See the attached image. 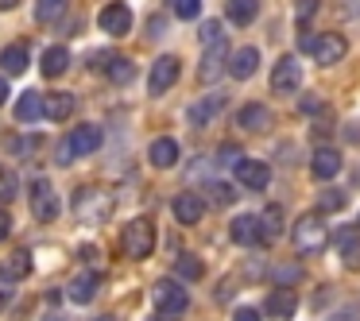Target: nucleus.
<instances>
[{"instance_id":"1","label":"nucleus","mask_w":360,"mask_h":321,"mask_svg":"<svg viewBox=\"0 0 360 321\" xmlns=\"http://www.w3.org/2000/svg\"><path fill=\"white\" fill-rule=\"evenodd\" d=\"M112 205H117V197L105 186H82L78 194H74V217H78L82 225H105V221L112 217Z\"/></svg>"},{"instance_id":"2","label":"nucleus","mask_w":360,"mask_h":321,"mask_svg":"<svg viewBox=\"0 0 360 321\" xmlns=\"http://www.w3.org/2000/svg\"><path fill=\"white\" fill-rule=\"evenodd\" d=\"M151 302H155V313L163 321H179V317H186V310H190L186 287H179L174 279H159L155 290H151Z\"/></svg>"},{"instance_id":"3","label":"nucleus","mask_w":360,"mask_h":321,"mask_svg":"<svg viewBox=\"0 0 360 321\" xmlns=\"http://www.w3.org/2000/svg\"><path fill=\"white\" fill-rule=\"evenodd\" d=\"M120 244H124V251H128L132 259H148L151 251H155V221H148V217L128 221Z\"/></svg>"},{"instance_id":"4","label":"nucleus","mask_w":360,"mask_h":321,"mask_svg":"<svg viewBox=\"0 0 360 321\" xmlns=\"http://www.w3.org/2000/svg\"><path fill=\"white\" fill-rule=\"evenodd\" d=\"M295 248L298 251H321L326 248V240H329V228H326V221L318 217V213H302V217L295 221Z\"/></svg>"},{"instance_id":"5","label":"nucleus","mask_w":360,"mask_h":321,"mask_svg":"<svg viewBox=\"0 0 360 321\" xmlns=\"http://www.w3.org/2000/svg\"><path fill=\"white\" fill-rule=\"evenodd\" d=\"M27 202H32L35 221H55L58 209H63L55 186H51V178H32V186H27Z\"/></svg>"},{"instance_id":"6","label":"nucleus","mask_w":360,"mask_h":321,"mask_svg":"<svg viewBox=\"0 0 360 321\" xmlns=\"http://www.w3.org/2000/svg\"><path fill=\"white\" fill-rule=\"evenodd\" d=\"M314 63L318 66H337L345 55H349V39L341 32H326V35H314V47H310Z\"/></svg>"},{"instance_id":"7","label":"nucleus","mask_w":360,"mask_h":321,"mask_svg":"<svg viewBox=\"0 0 360 321\" xmlns=\"http://www.w3.org/2000/svg\"><path fill=\"white\" fill-rule=\"evenodd\" d=\"M298 86H302V63L295 55H283L279 66L271 70V89L279 97H290V93H298Z\"/></svg>"},{"instance_id":"8","label":"nucleus","mask_w":360,"mask_h":321,"mask_svg":"<svg viewBox=\"0 0 360 321\" xmlns=\"http://www.w3.org/2000/svg\"><path fill=\"white\" fill-rule=\"evenodd\" d=\"M179 74H182V63L174 55H163L155 58V66H151V78H148V89L151 97H163L171 86H179Z\"/></svg>"},{"instance_id":"9","label":"nucleus","mask_w":360,"mask_h":321,"mask_svg":"<svg viewBox=\"0 0 360 321\" xmlns=\"http://www.w3.org/2000/svg\"><path fill=\"white\" fill-rule=\"evenodd\" d=\"M233 174H236V182H240L244 190H252V194L267 190V182H271V166L259 163V159H236Z\"/></svg>"},{"instance_id":"10","label":"nucleus","mask_w":360,"mask_h":321,"mask_svg":"<svg viewBox=\"0 0 360 321\" xmlns=\"http://www.w3.org/2000/svg\"><path fill=\"white\" fill-rule=\"evenodd\" d=\"M229 236H233V244H240V248H264V244H267L256 213H240V217H233Z\"/></svg>"},{"instance_id":"11","label":"nucleus","mask_w":360,"mask_h":321,"mask_svg":"<svg viewBox=\"0 0 360 321\" xmlns=\"http://www.w3.org/2000/svg\"><path fill=\"white\" fill-rule=\"evenodd\" d=\"M97 24H101V32H109V35H128L132 32V8H128L124 0H112V4L101 8Z\"/></svg>"},{"instance_id":"12","label":"nucleus","mask_w":360,"mask_h":321,"mask_svg":"<svg viewBox=\"0 0 360 321\" xmlns=\"http://www.w3.org/2000/svg\"><path fill=\"white\" fill-rule=\"evenodd\" d=\"M171 209H174V217H179L182 225H198V221L205 217V197L194 194V190H186V194H179L171 202Z\"/></svg>"},{"instance_id":"13","label":"nucleus","mask_w":360,"mask_h":321,"mask_svg":"<svg viewBox=\"0 0 360 321\" xmlns=\"http://www.w3.org/2000/svg\"><path fill=\"white\" fill-rule=\"evenodd\" d=\"M66 148H70V155H94L97 148H101V132H97L94 124H78L70 132V140H66Z\"/></svg>"},{"instance_id":"14","label":"nucleus","mask_w":360,"mask_h":321,"mask_svg":"<svg viewBox=\"0 0 360 321\" xmlns=\"http://www.w3.org/2000/svg\"><path fill=\"white\" fill-rule=\"evenodd\" d=\"M221 109H225V93H210V97H202L198 105H190V109H186V120H190L194 128H205Z\"/></svg>"},{"instance_id":"15","label":"nucleus","mask_w":360,"mask_h":321,"mask_svg":"<svg viewBox=\"0 0 360 321\" xmlns=\"http://www.w3.org/2000/svg\"><path fill=\"white\" fill-rule=\"evenodd\" d=\"M333 244H337L341 263L356 271V267H360V228H341V232L333 236Z\"/></svg>"},{"instance_id":"16","label":"nucleus","mask_w":360,"mask_h":321,"mask_svg":"<svg viewBox=\"0 0 360 321\" xmlns=\"http://www.w3.org/2000/svg\"><path fill=\"white\" fill-rule=\"evenodd\" d=\"M256 70H259V51L256 47H240V51L229 55V74H233L236 81H248Z\"/></svg>"},{"instance_id":"17","label":"nucleus","mask_w":360,"mask_h":321,"mask_svg":"<svg viewBox=\"0 0 360 321\" xmlns=\"http://www.w3.org/2000/svg\"><path fill=\"white\" fill-rule=\"evenodd\" d=\"M236 128H240V132H267V128H271V112H267V105H259V101L244 105L240 117H236Z\"/></svg>"},{"instance_id":"18","label":"nucleus","mask_w":360,"mask_h":321,"mask_svg":"<svg viewBox=\"0 0 360 321\" xmlns=\"http://www.w3.org/2000/svg\"><path fill=\"white\" fill-rule=\"evenodd\" d=\"M148 159H151V166L167 171V166H174V163H179V143H174L171 136H159V140H151Z\"/></svg>"},{"instance_id":"19","label":"nucleus","mask_w":360,"mask_h":321,"mask_svg":"<svg viewBox=\"0 0 360 321\" xmlns=\"http://www.w3.org/2000/svg\"><path fill=\"white\" fill-rule=\"evenodd\" d=\"M310 171H314V178H333V174L341 171V151L337 148H318L310 155Z\"/></svg>"},{"instance_id":"20","label":"nucleus","mask_w":360,"mask_h":321,"mask_svg":"<svg viewBox=\"0 0 360 321\" xmlns=\"http://www.w3.org/2000/svg\"><path fill=\"white\" fill-rule=\"evenodd\" d=\"M39 70H43V78H63V74L70 70V51L66 47H47L43 58H39Z\"/></svg>"},{"instance_id":"21","label":"nucleus","mask_w":360,"mask_h":321,"mask_svg":"<svg viewBox=\"0 0 360 321\" xmlns=\"http://www.w3.org/2000/svg\"><path fill=\"white\" fill-rule=\"evenodd\" d=\"M298 310V298L290 294V290H275L271 298H267V317L271 321H290Z\"/></svg>"},{"instance_id":"22","label":"nucleus","mask_w":360,"mask_h":321,"mask_svg":"<svg viewBox=\"0 0 360 321\" xmlns=\"http://www.w3.org/2000/svg\"><path fill=\"white\" fill-rule=\"evenodd\" d=\"M259 16V0H229L225 4V20L236 27H248Z\"/></svg>"},{"instance_id":"23","label":"nucleus","mask_w":360,"mask_h":321,"mask_svg":"<svg viewBox=\"0 0 360 321\" xmlns=\"http://www.w3.org/2000/svg\"><path fill=\"white\" fill-rule=\"evenodd\" d=\"M70 112H74L70 93H43V120H58V124H63Z\"/></svg>"},{"instance_id":"24","label":"nucleus","mask_w":360,"mask_h":321,"mask_svg":"<svg viewBox=\"0 0 360 321\" xmlns=\"http://www.w3.org/2000/svg\"><path fill=\"white\" fill-rule=\"evenodd\" d=\"M0 275H4V279L8 282H20V279H27V275H32V251H12L8 259H4V263H0Z\"/></svg>"},{"instance_id":"25","label":"nucleus","mask_w":360,"mask_h":321,"mask_svg":"<svg viewBox=\"0 0 360 321\" xmlns=\"http://www.w3.org/2000/svg\"><path fill=\"white\" fill-rule=\"evenodd\" d=\"M97 287H101V279H97V271H82L78 279L70 282V302H78V306L94 302Z\"/></svg>"},{"instance_id":"26","label":"nucleus","mask_w":360,"mask_h":321,"mask_svg":"<svg viewBox=\"0 0 360 321\" xmlns=\"http://www.w3.org/2000/svg\"><path fill=\"white\" fill-rule=\"evenodd\" d=\"M0 70L8 74V78H16V74L27 70V47L24 43H12V47L0 51Z\"/></svg>"},{"instance_id":"27","label":"nucleus","mask_w":360,"mask_h":321,"mask_svg":"<svg viewBox=\"0 0 360 321\" xmlns=\"http://www.w3.org/2000/svg\"><path fill=\"white\" fill-rule=\"evenodd\" d=\"M16 120L20 124H35V120H43V93L27 89V93L16 101Z\"/></svg>"},{"instance_id":"28","label":"nucleus","mask_w":360,"mask_h":321,"mask_svg":"<svg viewBox=\"0 0 360 321\" xmlns=\"http://www.w3.org/2000/svg\"><path fill=\"white\" fill-rule=\"evenodd\" d=\"M66 8H70V0H35V20L39 24H55V20H63Z\"/></svg>"},{"instance_id":"29","label":"nucleus","mask_w":360,"mask_h":321,"mask_svg":"<svg viewBox=\"0 0 360 321\" xmlns=\"http://www.w3.org/2000/svg\"><path fill=\"white\" fill-rule=\"evenodd\" d=\"M174 271H179V279H186V282H198L205 275V267H202V259L198 256H190V251H182L179 259H174Z\"/></svg>"},{"instance_id":"30","label":"nucleus","mask_w":360,"mask_h":321,"mask_svg":"<svg viewBox=\"0 0 360 321\" xmlns=\"http://www.w3.org/2000/svg\"><path fill=\"white\" fill-rule=\"evenodd\" d=\"M259 228H264V240H275V236L283 232V209L279 205H267V209L259 213Z\"/></svg>"},{"instance_id":"31","label":"nucleus","mask_w":360,"mask_h":321,"mask_svg":"<svg viewBox=\"0 0 360 321\" xmlns=\"http://www.w3.org/2000/svg\"><path fill=\"white\" fill-rule=\"evenodd\" d=\"M105 74H109V78L112 81H117V86H124V81H132L136 78V63H128V58H112V63H109V70H105Z\"/></svg>"},{"instance_id":"32","label":"nucleus","mask_w":360,"mask_h":321,"mask_svg":"<svg viewBox=\"0 0 360 321\" xmlns=\"http://www.w3.org/2000/svg\"><path fill=\"white\" fill-rule=\"evenodd\" d=\"M202 43H205V51H213V47H225V27L217 24V20H205L202 24Z\"/></svg>"},{"instance_id":"33","label":"nucleus","mask_w":360,"mask_h":321,"mask_svg":"<svg viewBox=\"0 0 360 321\" xmlns=\"http://www.w3.org/2000/svg\"><path fill=\"white\" fill-rule=\"evenodd\" d=\"M16 174H8V171H0V209H4V205L12 202V197H16Z\"/></svg>"},{"instance_id":"34","label":"nucleus","mask_w":360,"mask_h":321,"mask_svg":"<svg viewBox=\"0 0 360 321\" xmlns=\"http://www.w3.org/2000/svg\"><path fill=\"white\" fill-rule=\"evenodd\" d=\"M210 197H213V202H221V205H229V202L236 197V190L225 186L221 178H210Z\"/></svg>"},{"instance_id":"35","label":"nucleus","mask_w":360,"mask_h":321,"mask_svg":"<svg viewBox=\"0 0 360 321\" xmlns=\"http://www.w3.org/2000/svg\"><path fill=\"white\" fill-rule=\"evenodd\" d=\"M198 8H202V0H174V16H182V20H194Z\"/></svg>"},{"instance_id":"36","label":"nucleus","mask_w":360,"mask_h":321,"mask_svg":"<svg viewBox=\"0 0 360 321\" xmlns=\"http://www.w3.org/2000/svg\"><path fill=\"white\" fill-rule=\"evenodd\" d=\"M318 4H321V0H298V4H295V20H298V24H306V20L318 12Z\"/></svg>"},{"instance_id":"37","label":"nucleus","mask_w":360,"mask_h":321,"mask_svg":"<svg viewBox=\"0 0 360 321\" xmlns=\"http://www.w3.org/2000/svg\"><path fill=\"white\" fill-rule=\"evenodd\" d=\"M318 205H321V209H341V205H345V190H326Z\"/></svg>"},{"instance_id":"38","label":"nucleus","mask_w":360,"mask_h":321,"mask_svg":"<svg viewBox=\"0 0 360 321\" xmlns=\"http://www.w3.org/2000/svg\"><path fill=\"white\" fill-rule=\"evenodd\" d=\"M112 51H94V55H89V70H109V63H112Z\"/></svg>"},{"instance_id":"39","label":"nucleus","mask_w":360,"mask_h":321,"mask_svg":"<svg viewBox=\"0 0 360 321\" xmlns=\"http://www.w3.org/2000/svg\"><path fill=\"white\" fill-rule=\"evenodd\" d=\"M275 279H279V282H298V279H302V271H298V267H279Z\"/></svg>"},{"instance_id":"40","label":"nucleus","mask_w":360,"mask_h":321,"mask_svg":"<svg viewBox=\"0 0 360 321\" xmlns=\"http://www.w3.org/2000/svg\"><path fill=\"white\" fill-rule=\"evenodd\" d=\"M233 321H264V317H259V310H252V306H240V310L233 313Z\"/></svg>"},{"instance_id":"41","label":"nucleus","mask_w":360,"mask_h":321,"mask_svg":"<svg viewBox=\"0 0 360 321\" xmlns=\"http://www.w3.org/2000/svg\"><path fill=\"white\" fill-rule=\"evenodd\" d=\"M341 12L349 20H360V0H341Z\"/></svg>"},{"instance_id":"42","label":"nucleus","mask_w":360,"mask_h":321,"mask_svg":"<svg viewBox=\"0 0 360 321\" xmlns=\"http://www.w3.org/2000/svg\"><path fill=\"white\" fill-rule=\"evenodd\" d=\"M8 302H12V282L4 279V275H0V310H4Z\"/></svg>"},{"instance_id":"43","label":"nucleus","mask_w":360,"mask_h":321,"mask_svg":"<svg viewBox=\"0 0 360 321\" xmlns=\"http://www.w3.org/2000/svg\"><path fill=\"white\" fill-rule=\"evenodd\" d=\"M8 232H12V217L0 209V240H8Z\"/></svg>"},{"instance_id":"44","label":"nucleus","mask_w":360,"mask_h":321,"mask_svg":"<svg viewBox=\"0 0 360 321\" xmlns=\"http://www.w3.org/2000/svg\"><path fill=\"white\" fill-rule=\"evenodd\" d=\"M55 159H58V163H74V155H70V148H66V143H58V151H55Z\"/></svg>"},{"instance_id":"45","label":"nucleus","mask_w":360,"mask_h":321,"mask_svg":"<svg viewBox=\"0 0 360 321\" xmlns=\"http://www.w3.org/2000/svg\"><path fill=\"white\" fill-rule=\"evenodd\" d=\"M298 47L310 51V47H314V35H310V32H302V35H298Z\"/></svg>"},{"instance_id":"46","label":"nucleus","mask_w":360,"mask_h":321,"mask_svg":"<svg viewBox=\"0 0 360 321\" xmlns=\"http://www.w3.org/2000/svg\"><path fill=\"white\" fill-rule=\"evenodd\" d=\"M4 101H8V81L0 78V105H4Z\"/></svg>"},{"instance_id":"47","label":"nucleus","mask_w":360,"mask_h":321,"mask_svg":"<svg viewBox=\"0 0 360 321\" xmlns=\"http://www.w3.org/2000/svg\"><path fill=\"white\" fill-rule=\"evenodd\" d=\"M16 4H20V0H0V12H12Z\"/></svg>"},{"instance_id":"48","label":"nucleus","mask_w":360,"mask_h":321,"mask_svg":"<svg viewBox=\"0 0 360 321\" xmlns=\"http://www.w3.org/2000/svg\"><path fill=\"white\" fill-rule=\"evenodd\" d=\"M94 321H117V317H112V313H101V317H94Z\"/></svg>"},{"instance_id":"49","label":"nucleus","mask_w":360,"mask_h":321,"mask_svg":"<svg viewBox=\"0 0 360 321\" xmlns=\"http://www.w3.org/2000/svg\"><path fill=\"white\" fill-rule=\"evenodd\" d=\"M151 321H155V317H151Z\"/></svg>"}]
</instances>
